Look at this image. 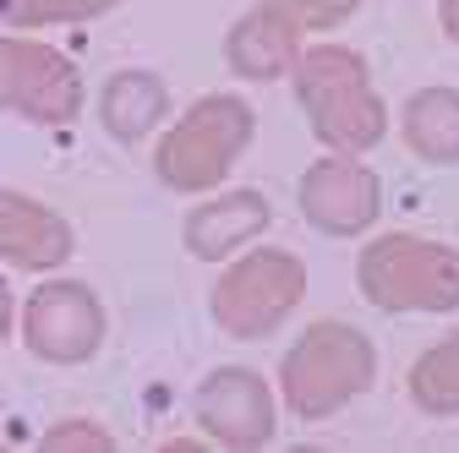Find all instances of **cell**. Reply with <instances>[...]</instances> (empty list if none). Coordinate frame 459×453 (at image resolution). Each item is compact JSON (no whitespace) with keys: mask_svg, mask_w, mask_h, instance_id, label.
Wrapping results in <instances>:
<instances>
[{"mask_svg":"<svg viewBox=\"0 0 459 453\" xmlns=\"http://www.w3.org/2000/svg\"><path fill=\"white\" fill-rule=\"evenodd\" d=\"M263 6L284 12L296 28H339L344 17L361 6V0H263Z\"/></svg>","mask_w":459,"mask_h":453,"instance_id":"e0dca14e","label":"cell"},{"mask_svg":"<svg viewBox=\"0 0 459 453\" xmlns=\"http://www.w3.org/2000/svg\"><path fill=\"white\" fill-rule=\"evenodd\" d=\"M307 295V268L290 252H252L219 278L213 317L236 338H268Z\"/></svg>","mask_w":459,"mask_h":453,"instance_id":"5b68a950","label":"cell"},{"mask_svg":"<svg viewBox=\"0 0 459 453\" xmlns=\"http://www.w3.org/2000/svg\"><path fill=\"white\" fill-rule=\"evenodd\" d=\"M6 333H12V290H6V278H0V345H6Z\"/></svg>","mask_w":459,"mask_h":453,"instance_id":"ffe728a7","label":"cell"},{"mask_svg":"<svg viewBox=\"0 0 459 453\" xmlns=\"http://www.w3.org/2000/svg\"><path fill=\"white\" fill-rule=\"evenodd\" d=\"M437 22H443V33L459 44V0H437Z\"/></svg>","mask_w":459,"mask_h":453,"instance_id":"d6986e66","label":"cell"},{"mask_svg":"<svg viewBox=\"0 0 459 453\" xmlns=\"http://www.w3.org/2000/svg\"><path fill=\"white\" fill-rule=\"evenodd\" d=\"M399 137L421 164H459V88H421L405 98Z\"/></svg>","mask_w":459,"mask_h":453,"instance_id":"7c38bea8","label":"cell"},{"mask_svg":"<svg viewBox=\"0 0 459 453\" xmlns=\"http://www.w3.org/2000/svg\"><path fill=\"white\" fill-rule=\"evenodd\" d=\"M169 109V93L153 72H121L109 88H104V126L115 137H148Z\"/></svg>","mask_w":459,"mask_h":453,"instance_id":"5bb4252c","label":"cell"},{"mask_svg":"<svg viewBox=\"0 0 459 453\" xmlns=\"http://www.w3.org/2000/svg\"><path fill=\"white\" fill-rule=\"evenodd\" d=\"M411 399L427 415H459V333H443L411 366Z\"/></svg>","mask_w":459,"mask_h":453,"instance_id":"9a60e30c","label":"cell"},{"mask_svg":"<svg viewBox=\"0 0 459 453\" xmlns=\"http://www.w3.org/2000/svg\"><path fill=\"white\" fill-rule=\"evenodd\" d=\"M296 98L307 109L312 132L333 153H367L388 132V109L367 77V61L344 44L307 49L296 61Z\"/></svg>","mask_w":459,"mask_h":453,"instance_id":"6da1fadb","label":"cell"},{"mask_svg":"<svg viewBox=\"0 0 459 453\" xmlns=\"http://www.w3.org/2000/svg\"><path fill=\"white\" fill-rule=\"evenodd\" d=\"M263 230H268V202L257 192H236V197H219L186 218V246L197 257H230L241 241H252Z\"/></svg>","mask_w":459,"mask_h":453,"instance_id":"4fadbf2b","label":"cell"},{"mask_svg":"<svg viewBox=\"0 0 459 453\" xmlns=\"http://www.w3.org/2000/svg\"><path fill=\"white\" fill-rule=\"evenodd\" d=\"M296 44H301V28L273 12V6H257L247 22H236V33H230L224 55H230V66H236L241 77L252 82H273L296 66Z\"/></svg>","mask_w":459,"mask_h":453,"instance_id":"8fae6325","label":"cell"},{"mask_svg":"<svg viewBox=\"0 0 459 453\" xmlns=\"http://www.w3.org/2000/svg\"><path fill=\"white\" fill-rule=\"evenodd\" d=\"M72 252V230L66 218H55L44 202L0 192V257H12L22 268H55Z\"/></svg>","mask_w":459,"mask_h":453,"instance_id":"30bf717a","label":"cell"},{"mask_svg":"<svg viewBox=\"0 0 459 453\" xmlns=\"http://www.w3.org/2000/svg\"><path fill=\"white\" fill-rule=\"evenodd\" d=\"M197 426H208L224 448H263L273 437V393L257 372L224 366L197 388Z\"/></svg>","mask_w":459,"mask_h":453,"instance_id":"9c48e42d","label":"cell"},{"mask_svg":"<svg viewBox=\"0 0 459 453\" xmlns=\"http://www.w3.org/2000/svg\"><path fill=\"white\" fill-rule=\"evenodd\" d=\"M44 448H109V437L93 432L88 421H72V426H61V432H49Z\"/></svg>","mask_w":459,"mask_h":453,"instance_id":"ac0fdd59","label":"cell"},{"mask_svg":"<svg viewBox=\"0 0 459 453\" xmlns=\"http://www.w3.org/2000/svg\"><path fill=\"white\" fill-rule=\"evenodd\" d=\"M115 0H0V17L12 28H44V22H77V17H99Z\"/></svg>","mask_w":459,"mask_h":453,"instance_id":"2e32d148","label":"cell"},{"mask_svg":"<svg viewBox=\"0 0 459 453\" xmlns=\"http://www.w3.org/2000/svg\"><path fill=\"white\" fill-rule=\"evenodd\" d=\"M377 377L372 338L351 322H312L284 355V405L301 421H323L367 393Z\"/></svg>","mask_w":459,"mask_h":453,"instance_id":"7a4b0ae2","label":"cell"},{"mask_svg":"<svg viewBox=\"0 0 459 453\" xmlns=\"http://www.w3.org/2000/svg\"><path fill=\"white\" fill-rule=\"evenodd\" d=\"M247 142H252V109L230 93H213L159 142L153 169H159V181L176 186V192H203L236 164V153Z\"/></svg>","mask_w":459,"mask_h":453,"instance_id":"277c9868","label":"cell"},{"mask_svg":"<svg viewBox=\"0 0 459 453\" xmlns=\"http://www.w3.org/2000/svg\"><path fill=\"white\" fill-rule=\"evenodd\" d=\"M0 109L61 126L82 109V77L61 49L33 38H0Z\"/></svg>","mask_w":459,"mask_h":453,"instance_id":"8992f818","label":"cell"},{"mask_svg":"<svg viewBox=\"0 0 459 453\" xmlns=\"http://www.w3.org/2000/svg\"><path fill=\"white\" fill-rule=\"evenodd\" d=\"M301 213L323 235H361L383 213V181L361 164V153L323 158L301 175Z\"/></svg>","mask_w":459,"mask_h":453,"instance_id":"52a82bcc","label":"cell"},{"mask_svg":"<svg viewBox=\"0 0 459 453\" xmlns=\"http://www.w3.org/2000/svg\"><path fill=\"white\" fill-rule=\"evenodd\" d=\"M361 295L383 312H459V252L427 235H377L361 262Z\"/></svg>","mask_w":459,"mask_h":453,"instance_id":"3957f363","label":"cell"},{"mask_svg":"<svg viewBox=\"0 0 459 453\" xmlns=\"http://www.w3.org/2000/svg\"><path fill=\"white\" fill-rule=\"evenodd\" d=\"M22 333H28V350L44 361H61V366L88 361L104 338V312L88 285H44L28 301Z\"/></svg>","mask_w":459,"mask_h":453,"instance_id":"ba28073f","label":"cell"}]
</instances>
